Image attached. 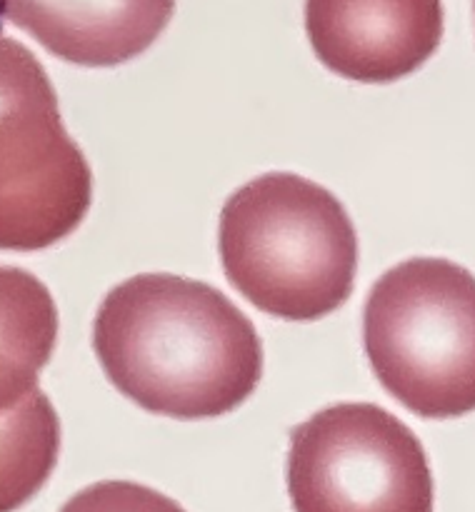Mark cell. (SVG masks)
I'll return each instance as SVG.
<instances>
[{
    "label": "cell",
    "instance_id": "obj_1",
    "mask_svg": "<svg viewBox=\"0 0 475 512\" xmlns=\"http://www.w3.org/2000/svg\"><path fill=\"white\" fill-rule=\"evenodd\" d=\"M93 348L110 383L163 418H220L263 378V345L248 315L213 285L180 275L115 285L95 315Z\"/></svg>",
    "mask_w": 475,
    "mask_h": 512
},
{
    "label": "cell",
    "instance_id": "obj_2",
    "mask_svg": "<svg viewBox=\"0 0 475 512\" xmlns=\"http://www.w3.org/2000/svg\"><path fill=\"white\" fill-rule=\"evenodd\" d=\"M218 248L230 285L273 318L320 320L353 293V220L330 190L295 173H265L235 190Z\"/></svg>",
    "mask_w": 475,
    "mask_h": 512
},
{
    "label": "cell",
    "instance_id": "obj_3",
    "mask_svg": "<svg viewBox=\"0 0 475 512\" xmlns=\"http://www.w3.org/2000/svg\"><path fill=\"white\" fill-rule=\"evenodd\" d=\"M375 378L420 418L475 410V275L445 258H410L375 280L363 308Z\"/></svg>",
    "mask_w": 475,
    "mask_h": 512
},
{
    "label": "cell",
    "instance_id": "obj_4",
    "mask_svg": "<svg viewBox=\"0 0 475 512\" xmlns=\"http://www.w3.org/2000/svg\"><path fill=\"white\" fill-rule=\"evenodd\" d=\"M93 203V173L65 130L40 60L0 33V250L68 238Z\"/></svg>",
    "mask_w": 475,
    "mask_h": 512
},
{
    "label": "cell",
    "instance_id": "obj_5",
    "mask_svg": "<svg viewBox=\"0 0 475 512\" xmlns=\"http://www.w3.org/2000/svg\"><path fill=\"white\" fill-rule=\"evenodd\" d=\"M295 512H433V473L413 430L373 403H338L290 433Z\"/></svg>",
    "mask_w": 475,
    "mask_h": 512
},
{
    "label": "cell",
    "instance_id": "obj_6",
    "mask_svg": "<svg viewBox=\"0 0 475 512\" xmlns=\"http://www.w3.org/2000/svg\"><path fill=\"white\" fill-rule=\"evenodd\" d=\"M305 33L320 63L358 83L415 73L443 40L440 0H305Z\"/></svg>",
    "mask_w": 475,
    "mask_h": 512
},
{
    "label": "cell",
    "instance_id": "obj_7",
    "mask_svg": "<svg viewBox=\"0 0 475 512\" xmlns=\"http://www.w3.org/2000/svg\"><path fill=\"white\" fill-rule=\"evenodd\" d=\"M175 0H0V20L58 58L110 68L143 55L168 28Z\"/></svg>",
    "mask_w": 475,
    "mask_h": 512
},
{
    "label": "cell",
    "instance_id": "obj_8",
    "mask_svg": "<svg viewBox=\"0 0 475 512\" xmlns=\"http://www.w3.org/2000/svg\"><path fill=\"white\" fill-rule=\"evenodd\" d=\"M58 340V308L33 273L0 265V415L38 390Z\"/></svg>",
    "mask_w": 475,
    "mask_h": 512
},
{
    "label": "cell",
    "instance_id": "obj_9",
    "mask_svg": "<svg viewBox=\"0 0 475 512\" xmlns=\"http://www.w3.org/2000/svg\"><path fill=\"white\" fill-rule=\"evenodd\" d=\"M60 453V420L43 390L0 415V512H15L43 490Z\"/></svg>",
    "mask_w": 475,
    "mask_h": 512
},
{
    "label": "cell",
    "instance_id": "obj_10",
    "mask_svg": "<svg viewBox=\"0 0 475 512\" xmlns=\"http://www.w3.org/2000/svg\"><path fill=\"white\" fill-rule=\"evenodd\" d=\"M60 512H185L175 500L128 480H105L75 493Z\"/></svg>",
    "mask_w": 475,
    "mask_h": 512
},
{
    "label": "cell",
    "instance_id": "obj_11",
    "mask_svg": "<svg viewBox=\"0 0 475 512\" xmlns=\"http://www.w3.org/2000/svg\"><path fill=\"white\" fill-rule=\"evenodd\" d=\"M473 8H475V0H473Z\"/></svg>",
    "mask_w": 475,
    "mask_h": 512
}]
</instances>
